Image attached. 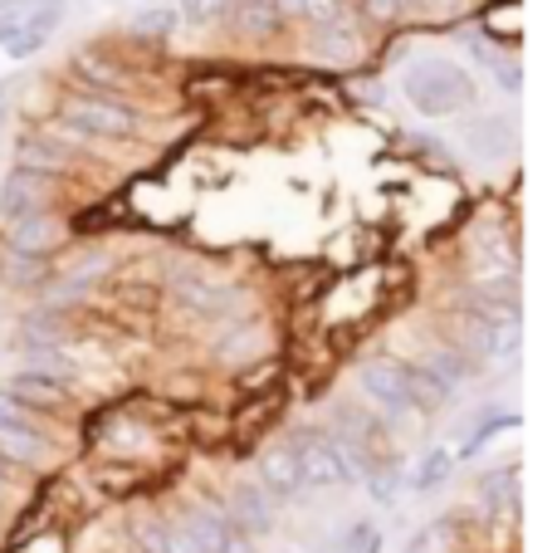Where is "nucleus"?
Wrapping results in <instances>:
<instances>
[{"instance_id":"obj_1","label":"nucleus","mask_w":557,"mask_h":553,"mask_svg":"<svg viewBox=\"0 0 557 553\" xmlns=\"http://www.w3.org/2000/svg\"><path fill=\"white\" fill-rule=\"evenodd\" d=\"M406 98H411L421 113L445 118V113H465L474 98L470 78L455 64H441V59H421V64L406 74Z\"/></svg>"},{"instance_id":"obj_2","label":"nucleus","mask_w":557,"mask_h":553,"mask_svg":"<svg viewBox=\"0 0 557 553\" xmlns=\"http://www.w3.org/2000/svg\"><path fill=\"white\" fill-rule=\"evenodd\" d=\"M64 123L84 137H133L137 133V113L113 98L98 94H69L64 98Z\"/></svg>"},{"instance_id":"obj_3","label":"nucleus","mask_w":557,"mask_h":553,"mask_svg":"<svg viewBox=\"0 0 557 553\" xmlns=\"http://www.w3.org/2000/svg\"><path fill=\"white\" fill-rule=\"evenodd\" d=\"M362 388H367V397L382 402V407H392V411L416 407L411 402V368H401V362H392V358L362 362Z\"/></svg>"},{"instance_id":"obj_4","label":"nucleus","mask_w":557,"mask_h":553,"mask_svg":"<svg viewBox=\"0 0 557 553\" xmlns=\"http://www.w3.org/2000/svg\"><path fill=\"white\" fill-rule=\"evenodd\" d=\"M176 539L186 544V553H235L231 525L211 509H186L182 525H176Z\"/></svg>"},{"instance_id":"obj_5","label":"nucleus","mask_w":557,"mask_h":553,"mask_svg":"<svg viewBox=\"0 0 557 553\" xmlns=\"http://www.w3.org/2000/svg\"><path fill=\"white\" fill-rule=\"evenodd\" d=\"M5 241H10V250H20V255H49L59 241H64V231H59L54 216L29 211V216H15V221H10Z\"/></svg>"},{"instance_id":"obj_6","label":"nucleus","mask_w":557,"mask_h":553,"mask_svg":"<svg viewBox=\"0 0 557 553\" xmlns=\"http://www.w3.org/2000/svg\"><path fill=\"white\" fill-rule=\"evenodd\" d=\"M313 54L323 59V64H352V59L362 54V35H357V25L343 15V10H337L333 20H323V25H318Z\"/></svg>"},{"instance_id":"obj_7","label":"nucleus","mask_w":557,"mask_h":553,"mask_svg":"<svg viewBox=\"0 0 557 553\" xmlns=\"http://www.w3.org/2000/svg\"><path fill=\"white\" fill-rule=\"evenodd\" d=\"M45 196H49L45 172H25V167H15V172L5 176V186H0V211H5V221H15V216L39 211Z\"/></svg>"},{"instance_id":"obj_8","label":"nucleus","mask_w":557,"mask_h":553,"mask_svg":"<svg viewBox=\"0 0 557 553\" xmlns=\"http://www.w3.org/2000/svg\"><path fill=\"white\" fill-rule=\"evenodd\" d=\"M474 500L484 505V515L509 519L519 509V470H490V476L474 486Z\"/></svg>"},{"instance_id":"obj_9","label":"nucleus","mask_w":557,"mask_h":553,"mask_svg":"<svg viewBox=\"0 0 557 553\" xmlns=\"http://www.w3.org/2000/svg\"><path fill=\"white\" fill-rule=\"evenodd\" d=\"M260 470H264V486H270V495H278V500L304 495V470H298L294 446H278V451H270Z\"/></svg>"},{"instance_id":"obj_10","label":"nucleus","mask_w":557,"mask_h":553,"mask_svg":"<svg viewBox=\"0 0 557 553\" xmlns=\"http://www.w3.org/2000/svg\"><path fill=\"white\" fill-rule=\"evenodd\" d=\"M0 456L15 460V466H49L54 460V451H49V441H39V431H0Z\"/></svg>"},{"instance_id":"obj_11","label":"nucleus","mask_w":557,"mask_h":553,"mask_svg":"<svg viewBox=\"0 0 557 553\" xmlns=\"http://www.w3.org/2000/svg\"><path fill=\"white\" fill-rule=\"evenodd\" d=\"M10 397H20L25 407H64V388H59L49 372H25V378L5 382Z\"/></svg>"},{"instance_id":"obj_12","label":"nucleus","mask_w":557,"mask_h":553,"mask_svg":"<svg viewBox=\"0 0 557 553\" xmlns=\"http://www.w3.org/2000/svg\"><path fill=\"white\" fill-rule=\"evenodd\" d=\"M172 290H176V299H182V304H191L196 314H211V309H221V304L231 299V294H225L221 284H211V280H206V274H191V270H182V274H176V280H172Z\"/></svg>"},{"instance_id":"obj_13","label":"nucleus","mask_w":557,"mask_h":553,"mask_svg":"<svg viewBox=\"0 0 557 553\" xmlns=\"http://www.w3.org/2000/svg\"><path fill=\"white\" fill-rule=\"evenodd\" d=\"M235 519H240L250 534H264V529L274 525V505L264 500L260 486H240V490H235Z\"/></svg>"},{"instance_id":"obj_14","label":"nucleus","mask_w":557,"mask_h":553,"mask_svg":"<svg viewBox=\"0 0 557 553\" xmlns=\"http://www.w3.org/2000/svg\"><path fill=\"white\" fill-rule=\"evenodd\" d=\"M470 147L484 157H504L513 152V127L504 123V118H480V123L470 127Z\"/></svg>"},{"instance_id":"obj_15","label":"nucleus","mask_w":557,"mask_h":553,"mask_svg":"<svg viewBox=\"0 0 557 553\" xmlns=\"http://www.w3.org/2000/svg\"><path fill=\"white\" fill-rule=\"evenodd\" d=\"M235 25H240V35H270L278 25L274 0H235Z\"/></svg>"},{"instance_id":"obj_16","label":"nucleus","mask_w":557,"mask_h":553,"mask_svg":"<svg viewBox=\"0 0 557 553\" xmlns=\"http://www.w3.org/2000/svg\"><path fill=\"white\" fill-rule=\"evenodd\" d=\"M450 466H455L450 451H425L421 466L411 470V490H435L445 476H450Z\"/></svg>"},{"instance_id":"obj_17","label":"nucleus","mask_w":557,"mask_h":553,"mask_svg":"<svg viewBox=\"0 0 557 553\" xmlns=\"http://www.w3.org/2000/svg\"><path fill=\"white\" fill-rule=\"evenodd\" d=\"M127 29H133V35H172L176 29V10L172 5H152V10H137L133 20H127Z\"/></svg>"},{"instance_id":"obj_18","label":"nucleus","mask_w":557,"mask_h":553,"mask_svg":"<svg viewBox=\"0 0 557 553\" xmlns=\"http://www.w3.org/2000/svg\"><path fill=\"white\" fill-rule=\"evenodd\" d=\"M0 431H39L35 407H25L20 397H10L5 388H0Z\"/></svg>"},{"instance_id":"obj_19","label":"nucleus","mask_w":557,"mask_h":553,"mask_svg":"<svg viewBox=\"0 0 557 553\" xmlns=\"http://www.w3.org/2000/svg\"><path fill=\"white\" fill-rule=\"evenodd\" d=\"M455 549V525H425L401 553H450Z\"/></svg>"},{"instance_id":"obj_20","label":"nucleus","mask_w":557,"mask_h":553,"mask_svg":"<svg viewBox=\"0 0 557 553\" xmlns=\"http://www.w3.org/2000/svg\"><path fill=\"white\" fill-rule=\"evenodd\" d=\"M484 25H490L494 39H513L519 35V0H499V5L484 15Z\"/></svg>"},{"instance_id":"obj_21","label":"nucleus","mask_w":557,"mask_h":553,"mask_svg":"<svg viewBox=\"0 0 557 553\" xmlns=\"http://www.w3.org/2000/svg\"><path fill=\"white\" fill-rule=\"evenodd\" d=\"M0 274H5L10 284H35V280H39V255L10 250V255H5V270H0Z\"/></svg>"},{"instance_id":"obj_22","label":"nucleus","mask_w":557,"mask_h":553,"mask_svg":"<svg viewBox=\"0 0 557 553\" xmlns=\"http://www.w3.org/2000/svg\"><path fill=\"white\" fill-rule=\"evenodd\" d=\"M20 167H25V172H54V167H64V157L54 152V147H35V143H25L20 147Z\"/></svg>"},{"instance_id":"obj_23","label":"nucleus","mask_w":557,"mask_h":553,"mask_svg":"<svg viewBox=\"0 0 557 553\" xmlns=\"http://www.w3.org/2000/svg\"><path fill=\"white\" fill-rule=\"evenodd\" d=\"M411 5V0H362V10H367V20H376V25H392L401 10Z\"/></svg>"},{"instance_id":"obj_24","label":"nucleus","mask_w":557,"mask_h":553,"mask_svg":"<svg viewBox=\"0 0 557 553\" xmlns=\"http://www.w3.org/2000/svg\"><path fill=\"white\" fill-rule=\"evenodd\" d=\"M337 10H343V0H298V20H313V25L333 20Z\"/></svg>"},{"instance_id":"obj_25","label":"nucleus","mask_w":557,"mask_h":553,"mask_svg":"<svg viewBox=\"0 0 557 553\" xmlns=\"http://www.w3.org/2000/svg\"><path fill=\"white\" fill-rule=\"evenodd\" d=\"M225 5H231V0H182V15L196 20V25H206V20H215Z\"/></svg>"},{"instance_id":"obj_26","label":"nucleus","mask_w":557,"mask_h":553,"mask_svg":"<svg viewBox=\"0 0 557 553\" xmlns=\"http://www.w3.org/2000/svg\"><path fill=\"white\" fill-rule=\"evenodd\" d=\"M343 553H376V529L372 525H352V529H347Z\"/></svg>"},{"instance_id":"obj_27","label":"nucleus","mask_w":557,"mask_h":553,"mask_svg":"<svg viewBox=\"0 0 557 553\" xmlns=\"http://www.w3.org/2000/svg\"><path fill=\"white\" fill-rule=\"evenodd\" d=\"M147 553H186L176 529H147Z\"/></svg>"}]
</instances>
